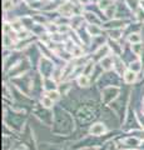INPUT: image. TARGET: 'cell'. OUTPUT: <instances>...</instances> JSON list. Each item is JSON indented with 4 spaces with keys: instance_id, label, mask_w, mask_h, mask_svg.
<instances>
[{
    "instance_id": "obj_9",
    "label": "cell",
    "mask_w": 144,
    "mask_h": 150,
    "mask_svg": "<svg viewBox=\"0 0 144 150\" xmlns=\"http://www.w3.org/2000/svg\"><path fill=\"white\" fill-rule=\"evenodd\" d=\"M140 40V36H139V34H132L129 35V41L131 43H137V41Z\"/></svg>"
},
{
    "instance_id": "obj_5",
    "label": "cell",
    "mask_w": 144,
    "mask_h": 150,
    "mask_svg": "<svg viewBox=\"0 0 144 150\" xmlns=\"http://www.w3.org/2000/svg\"><path fill=\"white\" fill-rule=\"evenodd\" d=\"M60 13H62L64 16H70L73 14V5H70V4H64V5L60 6Z\"/></svg>"
},
{
    "instance_id": "obj_2",
    "label": "cell",
    "mask_w": 144,
    "mask_h": 150,
    "mask_svg": "<svg viewBox=\"0 0 144 150\" xmlns=\"http://www.w3.org/2000/svg\"><path fill=\"white\" fill-rule=\"evenodd\" d=\"M123 78H124V81L127 84H133L137 80V73L133 71V70H127V71L124 73Z\"/></svg>"
},
{
    "instance_id": "obj_4",
    "label": "cell",
    "mask_w": 144,
    "mask_h": 150,
    "mask_svg": "<svg viewBox=\"0 0 144 150\" xmlns=\"http://www.w3.org/2000/svg\"><path fill=\"white\" fill-rule=\"evenodd\" d=\"M100 65H101V68H103V69L109 70V69L113 68V59H111L110 56H105V58L101 59Z\"/></svg>"
},
{
    "instance_id": "obj_3",
    "label": "cell",
    "mask_w": 144,
    "mask_h": 150,
    "mask_svg": "<svg viewBox=\"0 0 144 150\" xmlns=\"http://www.w3.org/2000/svg\"><path fill=\"white\" fill-rule=\"evenodd\" d=\"M78 84L80 85L82 88H88L90 84V79L88 75H84V74H80L78 78Z\"/></svg>"
},
{
    "instance_id": "obj_1",
    "label": "cell",
    "mask_w": 144,
    "mask_h": 150,
    "mask_svg": "<svg viewBox=\"0 0 144 150\" xmlns=\"http://www.w3.org/2000/svg\"><path fill=\"white\" fill-rule=\"evenodd\" d=\"M105 131H106L105 125L101 124V123H96L94 125H92L90 129H89V133L93 135V137H100V135H103Z\"/></svg>"
},
{
    "instance_id": "obj_7",
    "label": "cell",
    "mask_w": 144,
    "mask_h": 150,
    "mask_svg": "<svg viewBox=\"0 0 144 150\" xmlns=\"http://www.w3.org/2000/svg\"><path fill=\"white\" fill-rule=\"evenodd\" d=\"M88 31H89V34L90 35H93V36H96L100 33V29L98 26H96L95 24H93V25H90L89 28H88Z\"/></svg>"
},
{
    "instance_id": "obj_6",
    "label": "cell",
    "mask_w": 144,
    "mask_h": 150,
    "mask_svg": "<svg viewBox=\"0 0 144 150\" xmlns=\"http://www.w3.org/2000/svg\"><path fill=\"white\" fill-rule=\"evenodd\" d=\"M46 96H49L53 101H57V100L60 99V93L57 91V90H52V91H48V93H46Z\"/></svg>"
},
{
    "instance_id": "obj_12",
    "label": "cell",
    "mask_w": 144,
    "mask_h": 150,
    "mask_svg": "<svg viewBox=\"0 0 144 150\" xmlns=\"http://www.w3.org/2000/svg\"><path fill=\"white\" fill-rule=\"evenodd\" d=\"M143 103H144V98H143Z\"/></svg>"
},
{
    "instance_id": "obj_10",
    "label": "cell",
    "mask_w": 144,
    "mask_h": 150,
    "mask_svg": "<svg viewBox=\"0 0 144 150\" xmlns=\"http://www.w3.org/2000/svg\"><path fill=\"white\" fill-rule=\"evenodd\" d=\"M10 8H13L11 0H4V10H9Z\"/></svg>"
},
{
    "instance_id": "obj_8",
    "label": "cell",
    "mask_w": 144,
    "mask_h": 150,
    "mask_svg": "<svg viewBox=\"0 0 144 150\" xmlns=\"http://www.w3.org/2000/svg\"><path fill=\"white\" fill-rule=\"evenodd\" d=\"M41 104H43L45 108H50V106H53V104H54V101L52 100V99H50V98L49 96H44L43 98V99H41Z\"/></svg>"
},
{
    "instance_id": "obj_11",
    "label": "cell",
    "mask_w": 144,
    "mask_h": 150,
    "mask_svg": "<svg viewBox=\"0 0 144 150\" xmlns=\"http://www.w3.org/2000/svg\"><path fill=\"white\" fill-rule=\"evenodd\" d=\"M142 8L144 9V1H142Z\"/></svg>"
}]
</instances>
